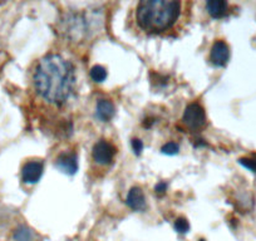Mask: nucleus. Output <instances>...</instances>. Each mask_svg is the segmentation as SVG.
I'll return each instance as SVG.
<instances>
[{
	"instance_id": "nucleus-1",
	"label": "nucleus",
	"mask_w": 256,
	"mask_h": 241,
	"mask_svg": "<svg viewBox=\"0 0 256 241\" xmlns=\"http://www.w3.org/2000/svg\"><path fill=\"white\" fill-rule=\"evenodd\" d=\"M36 93L52 104H63L76 87V70L72 63L58 54H48L36 64L33 73Z\"/></svg>"
},
{
	"instance_id": "nucleus-2",
	"label": "nucleus",
	"mask_w": 256,
	"mask_h": 241,
	"mask_svg": "<svg viewBox=\"0 0 256 241\" xmlns=\"http://www.w3.org/2000/svg\"><path fill=\"white\" fill-rule=\"evenodd\" d=\"M186 3L177 0H144L134 10L137 26L147 34H167L177 28Z\"/></svg>"
},
{
	"instance_id": "nucleus-3",
	"label": "nucleus",
	"mask_w": 256,
	"mask_h": 241,
	"mask_svg": "<svg viewBox=\"0 0 256 241\" xmlns=\"http://www.w3.org/2000/svg\"><path fill=\"white\" fill-rule=\"evenodd\" d=\"M184 124L191 130H200L206 124V113L202 106L198 102L190 103L184 112Z\"/></svg>"
},
{
	"instance_id": "nucleus-4",
	"label": "nucleus",
	"mask_w": 256,
	"mask_h": 241,
	"mask_svg": "<svg viewBox=\"0 0 256 241\" xmlns=\"http://www.w3.org/2000/svg\"><path fill=\"white\" fill-rule=\"evenodd\" d=\"M116 154V147L110 142H107L106 140L96 142L92 150V157L96 161V164L100 166H107L112 164L113 158Z\"/></svg>"
},
{
	"instance_id": "nucleus-5",
	"label": "nucleus",
	"mask_w": 256,
	"mask_h": 241,
	"mask_svg": "<svg viewBox=\"0 0 256 241\" xmlns=\"http://www.w3.org/2000/svg\"><path fill=\"white\" fill-rule=\"evenodd\" d=\"M230 59V48L224 40H216L211 46L210 60L216 67H224Z\"/></svg>"
},
{
	"instance_id": "nucleus-6",
	"label": "nucleus",
	"mask_w": 256,
	"mask_h": 241,
	"mask_svg": "<svg viewBox=\"0 0 256 241\" xmlns=\"http://www.w3.org/2000/svg\"><path fill=\"white\" fill-rule=\"evenodd\" d=\"M43 162L40 161H30L26 162L22 168V178L26 184L33 185L36 184L40 180L42 174H43Z\"/></svg>"
},
{
	"instance_id": "nucleus-7",
	"label": "nucleus",
	"mask_w": 256,
	"mask_h": 241,
	"mask_svg": "<svg viewBox=\"0 0 256 241\" xmlns=\"http://www.w3.org/2000/svg\"><path fill=\"white\" fill-rule=\"evenodd\" d=\"M56 164L64 174H74L78 170V158L74 154H62L56 158Z\"/></svg>"
},
{
	"instance_id": "nucleus-8",
	"label": "nucleus",
	"mask_w": 256,
	"mask_h": 241,
	"mask_svg": "<svg viewBox=\"0 0 256 241\" xmlns=\"http://www.w3.org/2000/svg\"><path fill=\"white\" fill-rule=\"evenodd\" d=\"M126 204L130 208L134 211H144L146 208V198H144V191L140 188H132L128 191Z\"/></svg>"
},
{
	"instance_id": "nucleus-9",
	"label": "nucleus",
	"mask_w": 256,
	"mask_h": 241,
	"mask_svg": "<svg viewBox=\"0 0 256 241\" xmlns=\"http://www.w3.org/2000/svg\"><path fill=\"white\" fill-rule=\"evenodd\" d=\"M116 113L114 104L108 100H100L96 106V116L102 122H108L113 118Z\"/></svg>"
},
{
	"instance_id": "nucleus-10",
	"label": "nucleus",
	"mask_w": 256,
	"mask_h": 241,
	"mask_svg": "<svg viewBox=\"0 0 256 241\" xmlns=\"http://www.w3.org/2000/svg\"><path fill=\"white\" fill-rule=\"evenodd\" d=\"M206 10L212 18H224L228 14V4L224 0H208L206 2Z\"/></svg>"
},
{
	"instance_id": "nucleus-11",
	"label": "nucleus",
	"mask_w": 256,
	"mask_h": 241,
	"mask_svg": "<svg viewBox=\"0 0 256 241\" xmlns=\"http://www.w3.org/2000/svg\"><path fill=\"white\" fill-rule=\"evenodd\" d=\"M14 241H36V235L28 226H18L13 232Z\"/></svg>"
},
{
	"instance_id": "nucleus-12",
	"label": "nucleus",
	"mask_w": 256,
	"mask_h": 241,
	"mask_svg": "<svg viewBox=\"0 0 256 241\" xmlns=\"http://www.w3.org/2000/svg\"><path fill=\"white\" fill-rule=\"evenodd\" d=\"M90 78H92L94 82L97 83H100L103 82V80H106V78H107V70H106L104 67H102V66H94V67L90 68Z\"/></svg>"
},
{
	"instance_id": "nucleus-13",
	"label": "nucleus",
	"mask_w": 256,
	"mask_h": 241,
	"mask_svg": "<svg viewBox=\"0 0 256 241\" xmlns=\"http://www.w3.org/2000/svg\"><path fill=\"white\" fill-rule=\"evenodd\" d=\"M174 230L178 234H186L190 230V224L188 221L184 218H178L174 221Z\"/></svg>"
},
{
	"instance_id": "nucleus-14",
	"label": "nucleus",
	"mask_w": 256,
	"mask_h": 241,
	"mask_svg": "<svg viewBox=\"0 0 256 241\" xmlns=\"http://www.w3.org/2000/svg\"><path fill=\"white\" fill-rule=\"evenodd\" d=\"M161 152L164 154H168V156H174L180 152V146L176 142H168V144H164L161 148Z\"/></svg>"
},
{
	"instance_id": "nucleus-15",
	"label": "nucleus",
	"mask_w": 256,
	"mask_h": 241,
	"mask_svg": "<svg viewBox=\"0 0 256 241\" xmlns=\"http://www.w3.org/2000/svg\"><path fill=\"white\" fill-rule=\"evenodd\" d=\"M240 164H242L245 168H248L250 171L256 172V161L254 158H248V157H242V158L238 160Z\"/></svg>"
},
{
	"instance_id": "nucleus-16",
	"label": "nucleus",
	"mask_w": 256,
	"mask_h": 241,
	"mask_svg": "<svg viewBox=\"0 0 256 241\" xmlns=\"http://www.w3.org/2000/svg\"><path fill=\"white\" fill-rule=\"evenodd\" d=\"M131 144H132V150H134V152L137 154V156L142 154V151H144V144H142L141 140L134 138L132 140Z\"/></svg>"
},
{
	"instance_id": "nucleus-17",
	"label": "nucleus",
	"mask_w": 256,
	"mask_h": 241,
	"mask_svg": "<svg viewBox=\"0 0 256 241\" xmlns=\"http://www.w3.org/2000/svg\"><path fill=\"white\" fill-rule=\"evenodd\" d=\"M167 190V184L166 182H158L154 188V191H156L157 195H164Z\"/></svg>"
},
{
	"instance_id": "nucleus-18",
	"label": "nucleus",
	"mask_w": 256,
	"mask_h": 241,
	"mask_svg": "<svg viewBox=\"0 0 256 241\" xmlns=\"http://www.w3.org/2000/svg\"><path fill=\"white\" fill-rule=\"evenodd\" d=\"M254 160H255V161H256V154H255V156H254Z\"/></svg>"
},
{
	"instance_id": "nucleus-19",
	"label": "nucleus",
	"mask_w": 256,
	"mask_h": 241,
	"mask_svg": "<svg viewBox=\"0 0 256 241\" xmlns=\"http://www.w3.org/2000/svg\"><path fill=\"white\" fill-rule=\"evenodd\" d=\"M201 241H204V240H201Z\"/></svg>"
}]
</instances>
